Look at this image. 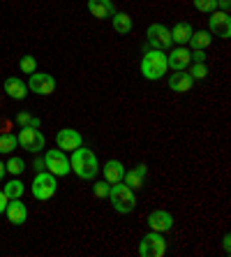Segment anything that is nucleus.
I'll return each mask as SVG.
<instances>
[{
    "instance_id": "nucleus-1",
    "label": "nucleus",
    "mask_w": 231,
    "mask_h": 257,
    "mask_svg": "<svg viewBox=\"0 0 231 257\" xmlns=\"http://www.w3.org/2000/svg\"><path fill=\"white\" fill-rule=\"evenodd\" d=\"M70 167H72V172L77 174L79 179L93 181L97 174H100V160H97V156L90 149H83V146H79V149L72 151Z\"/></svg>"
},
{
    "instance_id": "nucleus-2",
    "label": "nucleus",
    "mask_w": 231,
    "mask_h": 257,
    "mask_svg": "<svg viewBox=\"0 0 231 257\" xmlns=\"http://www.w3.org/2000/svg\"><path fill=\"white\" fill-rule=\"evenodd\" d=\"M169 72L166 65V54L162 49H143V58H141V74L148 81H157Z\"/></svg>"
},
{
    "instance_id": "nucleus-3",
    "label": "nucleus",
    "mask_w": 231,
    "mask_h": 257,
    "mask_svg": "<svg viewBox=\"0 0 231 257\" xmlns=\"http://www.w3.org/2000/svg\"><path fill=\"white\" fill-rule=\"evenodd\" d=\"M109 202H111L116 213H132L136 209V192L120 181V183H113L109 188Z\"/></svg>"
},
{
    "instance_id": "nucleus-4",
    "label": "nucleus",
    "mask_w": 231,
    "mask_h": 257,
    "mask_svg": "<svg viewBox=\"0 0 231 257\" xmlns=\"http://www.w3.org/2000/svg\"><path fill=\"white\" fill-rule=\"evenodd\" d=\"M58 176H54L51 172H37V176L33 179V197L40 199V202H47V199H51L56 195V190H58Z\"/></svg>"
},
{
    "instance_id": "nucleus-5",
    "label": "nucleus",
    "mask_w": 231,
    "mask_h": 257,
    "mask_svg": "<svg viewBox=\"0 0 231 257\" xmlns=\"http://www.w3.org/2000/svg\"><path fill=\"white\" fill-rule=\"evenodd\" d=\"M166 252V239L162 232H153L143 234L139 241V255L141 257H162Z\"/></svg>"
},
{
    "instance_id": "nucleus-6",
    "label": "nucleus",
    "mask_w": 231,
    "mask_h": 257,
    "mask_svg": "<svg viewBox=\"0 0 231 257\" xmlns=\"http://www.w3.org/2000/svg\"><path fill=\"white\" fill-rule=\"evenodd\" d=\"M19 139V146L24 151H28V153H40V151H44V146H47V139H44V135L40 132V127H21L17 135Z\"/></svg>"
},
{
    "instance_id": "nucleus-7",
    "label": "nucleus",
    "mask_w": 231,
    "mask_h": 257,
    "mask_svg": "<svg viewBox=\"0 0 231 257\" xmlns=\"http://www.w3.org/2000/svg\"><path fill=\"white\" fill-rule=\"evenodd\" d=\"M44 167H47V172L54 174V176H67L72 172L70 158L65 156V151H60V149H49L44 153Z\"/></svg>"
},
{
    "instance_id": "nucleus-8",
    "label": "nucleus",
    "mask_w": 231,
    "mask_h": 257,
    "mask_svg": "<svg viewBox=\"0 0 231 257\" xmlns=\"http://www.w3.org/2000/svg\"><path fill=\"white\" fill-rule=\"evenodd\" d=\"M146 47L143 49H169V47H173V40H171V30L166 28V26H162V24H153V26H148V33H146Z\"/></svg>"
},
{
    "instance_id": "nucleus-9",
    "label": "nucleus",
    "mask_w": 231,
    "mask_h": 257,
    "mask_svg": "<svg viewBox=\"0 0 231 257\" xmlns=\"http://www.w3.org/2000/svg\"><path fill=\"white\" fill-rule=\"evenodd\" d=\"M28 90H33L35 95L47 97L56 90V79L47 72H33V74H28Z\"/></svg>"
},
{
    "instance_id": "nucleus-10",
    "label": "nucleus",
    "mask_w": 231,
    "mask_h": 257,
    "mask_svg": "<svg viewBox=\"0 0 231 257\" xmlns=\"http://www.w3.org/2000/svg\"><path fill=\"white\" fill-rule=\"evenodd\" d=\"M208 33L222 37V40H229L231 37V17H229V12H222V10L210 12V19H208Z\"/></svg>"
},
{
    "instance_id": "nucleus-11",
    "label": "nucleus",
    "mask_w": 231,
    "mask_h": 257,
    "mask_svg": "<svg viewBox=\"0 0 231 257\" xmlns=\"http://www.w3.org/2000/svg\"><path fill=\"white\" fill-rule=\"evenodd\" d=\"M56 146H58L60 151H65V153H72L74 149L83 146L81 132L74 130V127H63V130H58V135H56Z\"/></svg>"
},
{
    "instance_id": "nucleus-12",
    "label": "nucleus",
    "mask_w": 231,
    "mask_h": 257,
    "mask_svg": "<svg viewBox=\"0 0 231 257\" xmlns=\"http://www.w3.org/2000/svg\"><path fill=\"white\" fill-rule=\"evenodd\" d=\"M146 222H148V227L153 229V232L166 234L173 229V215L166 209H153L148 213V218H146Z\"/></svg>"
},
{
    "instance_id": "nucleus-13",
    "label": "nucleus",
    "mask_w": 231,
    "mask_h": 257,
    "mask_svg": "<svg viewBox=\"0 0 231 257\" xmlns=\"http://www.w3.org/2000/svg\"><path fill=\"white\" fill-rule=\"evenodd\" d=\"M146 176H148V167L146 165H136L132 169H125V176H123V183L132 190H143L146 186Z\"/></svg>"
},
{
    "instance_id": "nucleus-14",
    "label": "nucleus",
    "mask_w": 231,
    "mask_h": 257,
    "mask_svg": "<svg viewBox=\"0 0 231 257\" xmlns=\"http://www.w3.org/2000/svg\"><path fill=\"white\" fill-rule=\"evenodd\" d=\"M192 63L190 58V49L185 47H173L169 54H166V65H169V70L178 72V70H187Z\"/></svg>"
},
{
    "instance_id": "nucleus-15",
    "label": "nucleus",
    "mask_w": 231,
    "mask_h": 257,
    "mask_svg": "<svg viewBox=\"0 0 231 257\" xmlns=\"http://www.w3.org/2000/svg\"><path fill=\"white\" fill-rule=\"evenodd\" d=\"M5 215H7V220L12 222V225H24V222L28 220V206L21 202V197L10 199L7 206H5Z\"/></svg>"
},
{
    "instance_id": "nucleus-16",
    "label": "nucleus",
    "mask_w": 231,
    "mask_h": 257,
    "mask_svg": "<svg viewBox=\"0 0 231 257\" xmlns=\"http://www.w3.org/2000/svg\"><path fill=\"white\" fill-rule=\"evenodd\" d=\"M192 86H194V79L190 77L187 70H178L173 74H169V88L173 93H190Z\"/></svg>"
},
{
    "instance_id": "nucleus-17",
    "label": "nucleus",
    "mask_w": 231,
    "mask_h": 257,
    "mask_svg": "<svg viewBox=\"0 0 231 257\" xmlns=\"http://www.w3.org/2000/svg\"><path fill=\"white\" fill-rule=\"evenodd\" d=\"M3 88H5L7 97H12V100H26V95H28V84L19 77H7Z\"/></svg>"
},
{
    "instance_id": "nucleus-18",
    "label": "nucleus",
    "mask_w": 231,
    "mask_h": 257,
    "mask_svg": "<svg viewBox=\"0 0 231 257\" xmlns=\"http://www.w3.org/2000/svg\"><path fill=\"white\" fill-rule=\"evenodd\" d=\"M102 169V176H104V181H107L109 186H113V183H120L125 176V165L120 160H109Z\"/></svg>"
},
{
    "instance_id": "nucleus-19",
    "label": "nucleus",
    "mask_w": 231,
    "mask_h": 257,
    "mask_svg": "<svg viewBox=\"0 0 231 257\" xmlns=\"http://www.w3.org/2000/svg\"><path fill=\"white\" fill-rule=\"evenodd\" d=\"M88 12L95 19H111L116 7H113V0H88Z\"/></svg>"
},
{
    "instance_id": "nucleus-20",
    "label": "nucleus",
    "mask_w": 231,
    "mask_h": 257,
    "mask_svg": "<svg viewBox=\"0 0 231 257\" xmlns=\"http://www.w3.org/2000/svg\"><path fill=\"white\" fill-rule=\"evenodd\" d=\"M169 30H171V40H173L176 47H185V44L190 42L192 33H194V28H192L187 21H180V24H176L173 28H169Z\"/></svg>"
},
{
    "instance_id": "nucleus-21",
    "label": "nucleus",
    "mask_w": 231,
    "mask_h": 257,
    "mask_svg": "<svg viewBox=\"0 0 231 257\" xmlns=\"http://www.w3.org/2000/svg\"><path fill=\"white\" fill-rule=\"evenodd\" d=\"M111 24H113V30H116L118 35H127V33H132V28H134L132 17L130 14H125V12H113Z\"/></svg>"
},
{
    "instance_id": "nucleus-22",
    "label": "nucleus",
    "mask_w": 231,
    "mask_h": 257,
    "mask_svg": "<svg viewBox=\"0 0 231 257\" xmlns=\"http://www.w3.org/2000/svg\"><path fill=\"white\" fill-rule=\"evenodd\" d=\"M210 42H213V35H210L208 30H194L187 44H190L192 49H206V47H210Z\"/></svg>"
},
{
    "instance_id": "nucleus-23",
    "label": "nucleus",
    "mask_w": 231,
    "mask_h": 257,
    "mask_svg": "<svg viewBox=\"0 0 231 257\" xmlns=\"http://www.w3.org/2000/svg\"><path fill=\"white\" fill-rule=\"evenodd\" d=\"M3 192L7 195V199H19V197H24L26 186H24V183H21L19 179H12V181H7V183H5Z\"/></svg>"
},
{
    "instance_id": "nucleus-24",
    "label": "nucleus",
    "mask_w": 231,
    "mask_h": 257,
    "mask_svg": "<svg viewBox=\"0 0 231 257\" xmlns=\"http://www.w3.org/2000/svg\"><path fill=\"white\" fill-rule=\"evenodd\" d=\"M17 146H19L17 135H0V153L10 156V153H14Z\"/></svg>"
},
{
    "instance_id": "nucleus-25",
    "label": "nucleus",
    "mask_w": 231,
    "mask_h": 257,
    "mask_svg": "<svg viewBox=\"0 0 231 257\" xmlns=\"http://www.w3.org/2000/svg\"><path fill=\"white\" fill-rule=\"evenodd\" d=\"M17 125H19V127H26V125L40 127V125H42V118H37V116L28 114V111H19V114H17Z\"/></svg>"
},
{
    "instance_id": "nucleus-26",
    "label": "nucleus",
    "mask_w": 231,
    "mask_h": 257,
    "mask_svg": "<svg viewBox=\"0 0 231 257\" xmlns=\"http://www.w3.org/2000/svg\"><path fill=\"white\" fill-rule=\"evenodd\" d=\"M5 169L12 176H19V174H24L26 172V162H24V158H19V156H12L10 160L5 162Z\"/></svg>"
},
{
    "instance_id": "nucleus-27",
    "label": "nucleus",
    "mask_w": 231,
    "mask_h": 257,
    "mask_svg": "<svg viewBox=\"0 0 231 257\" xmlns=\"http://www.w3.org/2000/svg\"><path fill=\"white\" fill-rule=\"evenodd\" d=\"M187 72H190V77L194 79V81L196 79H206L208 77V65L206 63H190V70Z\"/></svg>"
},
{
    "instance_id": "nucleus-28",
    "label": "nucleus",
    "mask_w": 231,
    "mask_h": 257,
    "mask_svg": "<svg viewBox=\"0 0 231 257\" xmlns=\"http://www.w3.org/2000/svg\"><path fill=\"white\" fill-rule=\"evenodd\" d=\"M19 70L24 72V74H33V72H37V60L33 56H24V58L19 60Z\"/></svg>"
},
{
    "instance_id": "nucleus-29",
    "label": "nucleus",
    "mask_w": 231,
    "mask_h": 257,
    "mask_svg": "<svg viewBox=\"0 0 231 257\" xmlns=\"http://www.w3.org/2000/svg\"><path fill=\"white\" fill-rule=\"evenodd\" d=\"M192 3H194V7L203 14H210L217 10V0H192Z\"/></svg>"
},
{
    "instance_id": "nucleus-30",
    "label": "nucleus",
    "mask_w": 231,
    "mask_h": 257,
    "mask_svg": "<svg viewBox=\"0 0 231 257\" xmlns=\"http://www.w3.org/2000/svg\"><path fill=\"white\" fill-rule=\"evenodd\" d=\"M109 183L107 181H95V183H93V192H95V197L97 199H107L109 197Z\"/></svg>"
},
{
    "instance_id": "nucleus-31",
    "label": "nucleus",
    "mask_w": 231,
    "mask_h": 257,
    "mask_svg": "<svg viewBox=\"0 0 231 257\" xmlns=\"http://www.w3.org/2000/svg\"><path fill=\"white\" fill-rule=\"evenodd\" d=\"M190 58H192V63H206V51L203 49H192Z\"/></svg>"
},
{
    "instance_id": "nucleus-32",
    "label": "nucleus",
    "mask_w": 231,
    "mask_h": 257,
    "mask_svg": "<svg viewBox=\"0 0 231 257\" xmlns=\"http://www.w3.org/2000/svg\"><path fill=\"white\" fill-rule=\"evenodd\" d=\"M33 169H35V172H44V169H47L44 167V158H37V160L33 162Z\"/></svg>"
},
{
    "instance_id": "nucleus-33",
    "label": "nucleus",
    "mask_w": 231,
    "mask_h": 257,
    "mask_svg": "<svg viewBox=\"0 0 231 257\" xmlns=\"http://www.w3.org/2000/svg\"><path fill=\"white\" fill-rule=\"evenodd\" d=\"M7 202H10V199H7V195L3 190H0V213H5V206H7Z\"/></svg>"
},
{
    "instance_id": "nucleus-34",
    "label": "nucleus",
    "mask_w": 231,
    "mask_h": 257,
    "mask_svg": "<svg viewBox=\"0 0 231 257\" xmlns=\"http://www.w3.org/2000/svg\"><path fill=\"white\" fill-rule=\"evenodd\" d=\"M222 245H224V252L229 255V252H231V236H229V234H224V239H222Z\"/></svg>"
},
{
    "instance_id": "nucleus-35",
    "label": "nucleus",
    "mask_w": 231,
    "mask_h": 257,
    "mask_svg": "<svg viewBox=\"0 0 231 257\" xmlns=\"http://www.w3.org/2000/svg\"><path fill=\"white\" fill-rule=\"evenodd\" d=\"M229 5L231 0H217V10H222V12H229Z\"/></svg>"
},
{
    "instance_id": "nucleus-36",
    "label": "nucleus",
    "mask_w": 231,
    "mask_h": 257,
    "mask_svg": "<svg viewBox=\"0 0 231 257\" xmlns=\"http://www.w3.org/2000/svg\"><path fill=\"white\" fill-rule=\"evenodd\" d=\"M5 174H7V169H5V162H0V181L5 179Z\"/></svg>"
}]
</instances>
